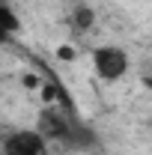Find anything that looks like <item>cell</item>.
<instances>
[{
  "instance_id": "obj_8",
  "label": "cell",
  "mask_w": 152,
  "mask_h": 155,
  "mask_svg": "<svg viewBox=\"0 0 152 155\" xmlns=\"http://www.w3.org/2000/svg\"><path fill=\"white\" fill-rule=\"evenodd\" d=\"M21 84H24V90H39V87H42V81H39V75H33V72L21 75Z\"/></svg>"
},
{
  "instance_id": "obj_6",
  "label": "cell",
  "mask_w": 152,
  "mask_h": 155,
  "mask_svg": "<svg viewBox=\"0 0 152 155\" xmlns=\"http://www.w3.org/2000/svg\"><path fill=\"white\" fill-rule=\"evenodd\" d=\"M18 33H21V18H18V12H15L12 6L0 3V42H9L12 36H18Z\"/></svg>"
},
{
  "instance_id": "obj_4",
  "label": "cell",
  "mask_w": 152,
  "mask_h": 155,
  "mask_svg": "<svg viewBox=\"0 0 152 155\" xmlns=\"http://www.w3.org/2000/svg\"><path fill=\"white\" fill-rule=\"evenodd\" d=\"M69 24L75 33H90L95 27V9L90 3H75L72 12H69Z\"/></svg>"
},
{
  "instance_id": "obj_3",
  "label": "cell",
  "mask_w": 152,
  "mask_h": 155,
  "mask_svg": "<svg viewBox=\"0 0 152 155\" xmlns=\"http://www.w3.org/2000/svg\"><path fill=\"white\" fill-rule=\"evenodd\" d=\"M69 128H72V122H69V116L63 114V110H57L54 104H48L45 110H39V119H36V131L48 143L51 140H57V143H63L66 140V134H69Z\"/></svg>"
},
{
  "instance_id": "obj_1",
  "label": "cell",
  "mask_w": 152,
  "mask_h": 155,
  "mask_svg": "<svg viewBox=\"0 0 152 155\" xmlns=\"http://www.w3.org/2000/svg\"><path fill=\"white\" fill-rule=\"evenodd\" d=\"M93 69L104 84H116L128 75V54L119 45H98L93 51Z\"/></svg>"
},
{
  "instance_id": "obj_5",
  "label": "cell",
  "mask_w": 152,
  "mask_h": 155,
  "mask_svg": "<svg viewBox=\"0 0 152 155\" xmlns=\"http://www.w3.org/2000/svg\"><path fill=\"white\" fill-rule=\"evenodd\" d=\"M95 131L90 125H81V122H72V128H69V134H66V146H81V149H93L95 146Z\"/></svg>"
},
{
  "instance_id": "obj_7",
  "label": "cell",
  "mask_w": 152,
  "mask_h": 155,
  "mask_svg": "<svg viewBox=\"0 0 152 155\" xmlns=\"http://www.w3.org/2000/svg\"><path fill=\"white\" fill-rule=\"evenodd\" d=\"M57 60H60V63H75L78 51L72 48V45H57Z\"/></svg>"
},
{
  "instance_id": "obj_2",
  "label": "cell",
  "mask_w": 152,
  "mask_h": 155,
  "mask_svg": "<svg viewBox=\"0 0 152 155\" xmlns=\"http://www.w3.org/2000/svg\"><path fill=\"white\" fill-rule=\"evenodd\" d=\"M3 155H48V140L36 128H18L3 140Z\"/></svg>"
},
{
  "instance_id": "obj_9",
  "label": "cell",
  "mask_w": 152,
  "mask_h": 155,
  "mask_svg": "<svg viewBox=\"0 0 152 155\" xmlns=\"http://www.w3.org/2000/svg\"><path fill=\"white\" fill-rule=\"evenodd\" d=\"M39 90H42V98H45L48 104L57 98V87H54V84H45V87H39Z\"/></svg>"
}]
</instances>
